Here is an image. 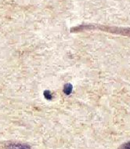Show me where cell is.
<instances>
[{
  "label": "cell",
  "mask_w": 130,
  "mask_h": 149,
  "mask_svg": "<svg viewBox=\"0 0 130 149\" xmlns=\"http://www.w3.org/2000/svg\"><path fill=\"white\" fill-rule=\"evenodd\" d=\"M71 32H81V31H94L98 30L100 31H105L108 33L115 34L118 36H125L130 38V28L123 27H115V26H107L97 24H82L79 26H75L70 29Z\"/></svg>",
  "instance_id": "1"
},
{
  "label": "cell",
  "mask_w": 130,
  "mask_h": 149,
  "mask_svg": "<svg viewBox=\"0 0 130 149\" xmlns=\"http://www.w3.org/2000/svg\"><path fill=\"white\" fill-rule=\"evenodd\" d=\"M6 149H31V147L22 143H10L6 146Z\"/></svg>",
  "instance_id": "2"
},
{
  "label": "cell",
  "mask_w": 130,
  "mask_h": 149,
  "mask_svg": "<svg viewBox=\"0 0 130 149\" xmlns=\"http://www.w3.org/2000/svg\"><path fill=\"white\" fill-rule=\"evenodd\" d=\"M72 92V86L70 83H67L64 87V93L67 95H69Z\"/></svg>",
  "instance_id": "3"
},
{
  "label": "cell",
  "mask_w": 130,
  "mask_h": 149,
  "mask_svg": "<svg viewBox=\"0 0 130 149\" xmlns=\"http://www.w3.org/2000/svg\"><path fill=\"white\" fill-rule=\"evenodd\" d=\"M117 149H130V141H127L121 144Z\"/></svg>",
  "instance_id": "4"
},
{
  "label": "cell",
  "mask_w": 130,
  "mask_h": 149,
  "mask_svg": "<svg viewBox=\"0 0 130 149\" xmlns=\"http://www.w3.org/2000/svg\"><path fill=\"white\" fill-rule=\"evenodd\" d=\"M44 97L46 98V100H51L52 98H53V95H52V93L49 90H46L44 92Z\"/></svg>",
  "instance_id": "5"
}]
</instances>
